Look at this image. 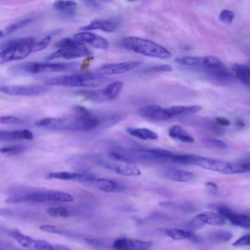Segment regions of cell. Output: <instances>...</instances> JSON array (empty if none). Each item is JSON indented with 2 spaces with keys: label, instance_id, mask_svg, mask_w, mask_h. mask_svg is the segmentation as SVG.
I'll list each match as a JSON object with an SVG mask.
<instances>
[{
  "label": "cell",
  "instance_id": "43",
  "mask_svg": "<svg viewBox=\"0 0 250 250\" xmlns=\"http://www.w3.org/2000/svg\"><path fill=\"white\" fill-rule=\"evenodd\" d=\"M20 122V120L14 116H4L0 118V123L2 124H11L18 123Z\"/></svg>",
  "mask_w": 250,
  "mask_h": 250
},
{
  "label": "cell",
  "instance_id": "21",
  "mask_svg": "<svg viewBox=\"0 0 250 250\" xmlns=\"http://www.w3.org/2000/svg\"><path fill=\"white\" fill-rule=\"evenodd\" d=\"M170 118L181 115H188L195 113L202 109L199 105H173L166 108Z\"/></svg>",
  "mask_w": 250,
  "mask_h": 250
},
{
  "label": "cell",
  "instance_id": "25",
  "mask_svg": "<svg viewBox=\"0 0 250 250\" xmlns=\"http://www.w3.org/2000/svg\"><path fill=\"white\" fill-rule=\"evenodd\" d=\"M232 70L236 77L243 83L250 86V67L239 63H234Z\"/></svg>",
  "mask_w": 250,
  "mask_h": 250
},
{
  "label": "cell",
  "instance_id": "14",
  "mask_svg": "<svg viewBox=\"0 0 250 250\" xmlns=\"http://www.w3.org/2000/svg\"><path fill=\"white\" fill-rule=\"evenodd\" d=\"M138 114L143 117L158 121L171 118L166 108L155 104L148 105L140 109Z\"/></svg>",
  "mask_w": 250,
  "mask_h": 250
},
{
  "label": "cell",
  "instance_id": "18",
  "mask_svg": "<svg viewBox=\"0 0 250 250\" xmlns=\"http://www.w3.org/2000/svg\"><path fill=\"white\" fill-rule=\"evenodd\" d=\"M34 136L32 132L28 129L16 130H0V141L30 140Z\"/></svg>",
  "mask_w": 250,
  "mask_h": 250
},
{
  "label": "cell",
  "instance_id": "6",
  "mask_svg": "<svg viewBox=\"0 0 250 250\" xmlns=\"http://www.w3.org/2000/svg\"><path fill=\"white\" fill-rule=\"evenodd\" d=\"M78 65V63L76 62H28L15 66L11 70L18 72L37 74L44 72L63 71L75 68Z\"/></svg>",
  "mask_w": 250,
  "mask_h": 250
},
{
  "label": "cell",
  "instance_id": "41",
  "mask_svg": "<svg viewBox=\"0 0 250 250\" xmlns=\"http://www.w3.org/2000/svg\"><path fill=\"white\" fill-rule=\"evenodd\" d=\"M232 245L235 247L250 246V233L241 236L237 239Z\"/></svg>",
  "mask_w": 250,
  "mask_h": 250
},
{
  "label": "cell",
  "instance_id": "29",
  "mask_svg": "<svg viewBox=\"0 0 250 250\" xmlns=\"http://www.w3.org/2000/svg\"><path fill=\"white\" fill-rule=\"evenodd\" d=\"M208 239L215 243L226 242L232 237V233L227 230L218 229L209 232L207 235Z\"/></svg>",
  "mask_w": 250,
  "mask_h": 250
},
{
  "label": "cell",
  "instance_id": "32",
  "mask_svg": "<svg viewBox=\"0 0 250 250\" xmlns=\"http://www.w3.org/2000/svg\"><path fill=\"white\" fill-rule=\"evenodd\" d=\"M26 149L25 146L21 145L4 146L0 148L1 153L8 156H15L22 153Z\"/></svg>",
  "mask_w": 250,
  "mask_h": 250
},
{
  "label": "cell",
  "instance_id": "8",
  "mask_svg": "<svg viewBox=\"0 0 250 250\" xmlns=\"http://www.w3.org/2000/svg\"><path fill=\"white\" fill-rule=\"evenodd\" d=\"M92 160L101 167L111 170L119 174L126 176H137L141 174L140 169L132 161L112 160L113 162H111L97 156H94Z\"/></svg>",
  "mask_w": 250,
  "mask_h": 250
},
{
  "label": "cell",
  "instance_id": "35",
  "mask_svg": "<svg viewBox=\"0 0 250 250\" xmlns=\"http://www.w3.org/2000/svg\"><path fill=\"white\" fill-rule=\"evenodd\" d=\"M40 229L43 231L53 234L66 235L68 233L67 230L54 225H43L41 226Z\"/></svg>",
  "mask_w": 250,
  "mask_h": 250
},
{
  "label": "cell",
  "instance_id": "46",
  "mask_svg": "<svg viewBox=\"0 0 250 250\" xmlns=\"http://www.w3.org/2000/svg\"><path fill=\"white\" fill-rule=\"evenodd\" d=\"M215 121L217 124L222 126H228L230 124L229 119L224 117H216Z\"/></svg>",
  "mask_w": 250,
  "mask_h": 250
},
{
  "label": "cell",
  "instance_id": "7",
  "mask_svg": "<svg viewBox=\"0 0 250 250\" xmlns=\"http://www.w3.org/2000/svg\"><path fill=\"white\" fill-rule=\"evenodd\" d=\"M79 183L87 187L105 192H120L125 189V186L120 182L104 178H96L86 173H83Z\"/></svg>",
  "mask_w": 250,
  "mask_h": 250
},
{
  "label": "cell",
  "instance_id": "37",
  "mask_svg": "<svg viewBox=\"0 0 250 250\" xmlns=\"http://www.w3.org/2000/svg\"><path fill=\"white\" fill-rule=\"evenodd\" d=\"M203 143L212 147L226 149L228 147L227 144L223 141L214 138H205L203 141Z\"/></svg>",
  "mask_w": 250,
  "mask_h": 250
},
{
  "label": "cell",
  "instance_id": "30",
  "mask_svg": "<svg viewBox=\"0 0 250 250\" xmlns=\"http://www.w3.org/2000/svg\"><path fill=\"white\" fill-rule=\"evenodd\" d=\"M160 206L168 209L178 210L185 213L193 212L195 210V208L192 205L185 203L181 204H177L172 202L163 201L159 203Z\"/></svg>",
  "mask_w": 250,
  "mask_h": 250
},
{
  "label": "cell",
  "instance_id": "45",
  "mask_svg": "<svg viewBox=\"0 0 250 250\" xmlns=\"http://www.w3.org/2000/svg\"><path fill=\"white\" fill-rule=\"evenodd\" d=\"M84 241L89 245L97 248H103L104 247V243L94 238H85Z\"/></svg>",
  "mask_w": 250,
  "mask_h": 250
},
{
  "label": "cell",
  "instance_id": "11",
  "mask_svg": "<svg viewBox=\"0 0 250 250\" xmlns=\"http://www.w3.org/2000/svg\"><path fill=\"white\" fill-rule=\"evenodd\" d=\"M202 168L225 174H233L232 163L194 155L193 164Z\"/></svg>",
  "mask_w": 250,
  "mask_h": 250
},
{
  "label": "cell",
  "instance_id": "13",
  "mask_svg": "<svg viewBox=\"0 0 250 250\" xmlns=\"http://www.w3.org/2000/svg\"><path fill=\"white\" fill-rule=\"evenodd\" d=\"M151 246L150 241L123 237L115 240L112 248L114 250H148Z\"/></svg>",
  "mask_w": 250,
  "mask_h": 250
},
{
  "label": "cell",
  "instance_id": "44",
  "mask_svg": "<svg viewBox=\"0 0 250 250\" xmlns=\"http://www.w3.org/2000/svg\"><path fill=\"white\" fill-rule=\"evenodd\" d=\"M150 71L153 72H170L172 70V67L168 64H161L151 67Z\"/></svg>",
  "mask_w": 250,
  "mask_h": 250
},
{
  "label": "cell",
  "instance_id": "49",
  "mask_svg": "<svg viewBox=\"0 0 250 250\" xmlns=\"http://www.w3.org/2000/svg\"><path fill=\"white\" fill-rule=\"evenodd\" d=\"M236 125L240 128H242L245 126L244 123L240 120H237L236 121Z\"/></svg>",
  "mask_w": 250,
  "mask_h": 250
},
{
  "label": "cell",
  "instance_id": "16",
  "mask_svg": "<svg viewBox=\"0 0 250 250\" xmlns=\"http://www.w3.org/2000/svg\"><path fill=\"white\" fill-rule=\"evenodd\" d=\"M119 24L118 19L103 20L95 19L87 25L81 27L80 30L89 31L93 30H101L106 32H112L117 27Z\"/></svg>",
  "mask_w": 250,
  "mask_h": 250
},
{
  "label": "cell",
  "instance_id": "31",
  "mask_svg": "<svg viewBox=\"0 0 250 250\" xmlns=\"http://www.w3.org/2000/svg\"><path fill=\"white\" fill-rule=\"evenodd\" d=\"M33 19L27 18L17 21L8 25L4 30H2L4 36L9 35L20 28L30 23Z\"/></svg>",
  "mask_w": 250,
  "mask_h": 250
},
{
  "label": "cell",
  "instance_id": "24",
  "mask_svg": "<svg viewBox=\"0 0 250 250\" xmlns=\"http://www.w3.org/2000/svg\"><path fill=\"white\" fill-rule=\"evenodd\" d=\"M126 131L131 135L142 140H156L158 134L154 131L145 127L126 128Z\"/></svg>",
  "mask_w": 250,
  "mask_h": 250
},
{
  "label": "cell",
  "instance_id": "5",
  "mask_svg": "<svg viewBox=\"0 0 250 250\" xmlns=\"http://www.w3.org/2000/svg\"><path fill=\"white\" fill-rule=\"evenodd\" d=\"M55 46L59 49L46 57L47 60L55 59H72L90 54L89 50L83 43L67 38L58 41Z\"/></svg>",
  "mask_w": 250,
  "mask_h": 250
},
{
  "label": "cell",
  "instance_id": "42",
  "mask_svg": "<svg viewBox=\"0 0 250 250\" xmlns=\"http://www.w3.org/2000/svg\"><path fill=\"white\" fill-rule=\"evenodd\" d=\"M74 112L75 115L81 117L88 116L92 113V112L86 108L80 105H76L74 107Z\"/></svg>",
  "mask_w": 250,
  "mask_h": 250
},
{
  "label": "cell",
  "instance_id": "34",
  "mask_svg": "<svg viewBox=\"0 0 250 250\" xmlns=\"http://www.w3.org/2000/svg\"><path fill=\"white\" fill-rule=\"evenodd\" d=\"M48 215L52 217H66L69 215L68 210L64 207H51L46 210Z\"/></svg>",
  "mask_w": 250,
  "mask_h": 250
},
{
  "label": "cell",
  "instance_id": "27",
  "mask_svg": "<svg viewBox=\"0 0 250 250\" xmlns=\"http://www.w3.org/2000/svg\"><path fill=\"white\" fill-rule=\"evenodd\" d=\"M83 173L76 172L61 171L53 172L48 173L46 175L47 179H59L66 181H73L79 182L82 178Z\"/></svg>",
  "mask_w": 250,
  "mask_h": 250
},
{
  "label": "cell",
  "instance_id": "47",
  "mask_svg": "<svg viewBox=\"0 0 250 250\" xmlns=\"http://www.w3.org/2000/svg\"><path fill=\"white\" fill-rule=\"evenodd\" d=\"M86 6L92 8H99L100 7V4L95 1L85 0L83 1Z\"/></svg>",
  "mask_w": 250,
  "mask_h": 250
},
{
  "label": "cell",
  "instance_id": "36",
  "mask_svg": "<svg viewBox=\"0 0 250 250\" xmlns=\"http://www.w3.org/2000/svg\"><path fill=\"white\" fill-rule=\"evenodd\" d=\"M51 36H47L42 40L34 42L32 45V52H38L44 49L49 44Z\"/></svg>",
  "mask_w": 250,
  "mask_h": 250
},
{
  "label": "cell",
  "instance_id": "26",
  "mask_svg": "<svg viewBox=\"0 0 250 250\" xmlns=\"http://www.w3.org/2000/svg\"><path fill=\"white\" fill-rule=\"evenodd\" d=\"M76 5V2L73 0H58L53 4L55 9L68 16L75 15Z\"/></svg>",
  "mask_w": 250,
  "mask_h": 250
},
{
  "label": "cell",
  "instance_id": "23",
  "mask_svg": "<svg viewBox=\"0 0 250 250\" xmlns=\"http://www.w3.org/2000/svg\"><path fill=\"white\" fill-rule=\"evenodd\" d=\"M229 216L227 219L233 225L242 228H250V211L237 213L232 210Z\"/></svg>",
  "mask_w": 250,
  "mask_h": 250
},
{
  "label": "cell",
  "instance_id": "28",
  "mask_svg": "<svg viewBox=\"0 0 250 250\" xmlns=\"http://www.w3.org/2000/svg\"><path fill=\"white\" fill-rule=\"evenodd\" d=\"M203 222L206 224L213 226H222L225 224L224 218L218 213L206 211L199 213Z\"/></svg>",
  "mask_w": 250,
  "mask_h": 250
},
{
  "label": "cell",
  "instance_id": "4",
  "mask_svg": "<svg viewBox=\"0 0 250 250\" xmlns=\"http://www.w3.org/2000/svg\"><path fill=\"white\" fill-rule=\"evenodd\" d=\"M122 44L127 49L148 57L165 59L172 55L168 50L162 45L139 37L125 38L122 40Z\"/></svg>",
  "mask_w": 250,
  "mask_h": 250
},
{
  "label": "cell",
  "instance_id": "12",
  "mask_svg": "<svg viewBox=\"0 0 250 250\" xmlns=\"http://www.w3.org/2000/svg\"><path fill=\"white\" fill-rule=\"evenodd\" d=\"M140 61L106 64L100 67L95 72L102 76L120 74L137 68L143 64Z\"/></svg>",
  "mask_w": 250,
  "mask_h": 250
},
{
  "label": "cell",
  "instance_id": "39",
  "mask_svg": "<svg viewBox=\"0 0 250 250\" xmlns=\"http://www.w3.org/2000/svg\"><path fill=\"white\" fill-rule=\"evenodd\" d=\"M33 250H55L54 246L43 240H35Z\"/></svg>",
  "mask_w": 250,
  "mask_h": 250
},
{
  "label": "cell",
  "instance_id": "38",
  "mask_svg": "<svg viewBox=\"0 0 250 250\" xmlns=\"http://www.w3.org/2000/svg\"><path fill=\"white\" fill-rule=\"evenodd\" d=\"M233 173L250 171V162L232 163Z\"/></svg>",
  "mask_w": 250,
  "mask_h": 250
},
{
  "label": "cell",
  "instance_id": "22",
  "mask_svg": "<svg viewBox=\"0 0 250 250\" xmlns=\"http://www.w3.org/2000/svg\"><path fill=\"white\" fill-rule=\"evenodd\" d=\"M168 134L170 137L185 143H192L194 142V138L179 125L171 126L168 129Z\"/></svg>",
  "mask_w": 250,
  "mask_h": 250
},
{
  "label": "cell",
  "instance_id": "19",
  "mask_svg": "<svg viewBox=\"0 0 250 250\" xmlns=\"http://www.w3.org/2000/svg\"><path fill=\"white\" fill-rule=\"evenodd\" d=\"M161 174L167 179L181 182L191 181L194 177V174L191 172L173 168L165 169Z\"/></svg>",
  "mask_w": 250,
  "mask_h": 250
},
{
  "label": "cell",
  "instance_id": "10",
  "mask_svg": "<svg viewBox=\"0 0 250 250\" xmlns=\"http://www.w3.org/2000/svg\"><path fill=\"white\" fill-rule=\"evenodd\" d=\"M1 92L10 96H31L42 95L49 91V86L41 84L3 85L0 86Z\"/></svg>",
  "mask_w": 250,
  "mask_h": 250
},
{
  "label": "cell",
  "instance_id": "20",
  "mask_svg": "<svg viewBox=\"0 0 250 250\" xmlns=\"http://www.w3.org/2000/svg\"><path fill=\"white\" fill-rule=\"evenodd\" d=\"M6 233L7 235L14 239L24 248L30 250L33 249L36 239L23 234L17 229H7Z\"/></svg>",
  "mask_w": 250,
  "mask_h": 250
},
{
  "label": "cell",
  "instance_id": "2",
  "mask_svg": "<svg viewBox=\"0 0 250 250\" xmlns=\"http://www.w3.org/2000/svg\"><path fill=\"white\" fill-rule=\"evenodd\" d=\"M105 81V78L96 72L56 76L46 80L44 84L65 87H96Z\"/></svg>",
  "mask_w": 250,
  "mask_h": 250
},
{
  "label": "cell",
  "instance_id": "17",
  "mask_svg": "<svg viewBox=\"0 0 250 250\" xmlns=\"http://www.w3.org/2000/svg\"><path fill=\"white\" fill-rule=\"evenodd\" d=\"M166 233L175 240L188 239L194 243H200L202 242V239L199 236L189 230L172 228L166 230Z\"/></svg>",
  "mask_w": 250,
  "mask_h": 250
},
{
  "label": "cell",
  "instance_id": "48",
  "mask_svg": "<svg viewBox=\"0 0 250 250\" xmlns=\"http://www.w3.org/2000/svg\"><path fill=\"white\" fill-rule=\"evenodd\" d=\"M206 186L207 187H208V188H212L215 189L218 188L217 185L211 182H208L206 184Z\"/></svg>",
  "mask_w": 250,
  "mask_h": 250
},
{
  "label": "cell",
  "instance_id": "33",
  "mask_svg": "<svg viewBox=\"0 0 250 250\" xmlns=\"http://www.w3.org/2000/svg\"><path fill=\"white\" fill-rule=\"evenodd\" d=\"M194 154H173L171 161L176 163L184 165H192Z\"/></svg>",
  "mask_w": 250,
  "mask_h": 250
},
{
  "label": "cell",
  "instance_id": "1",
  "mask_svg": "<svg viewBox=\"0 0 250 250\" xmlns=\"http://www.w3.org/2000/svg\"><path fill=\"white\" fill-rule=\"evenodd\" d=\"M36 126L57 130L87 131L100 128L99 114L87 117L74 116L65 118H45L36 121Z\"/></svg>",
  "mask_w": 250,
  "mask_h": 250
},
{
  "label": "cell",
  "instance_id": "9",
  "mask_svg": "<svg viewBox=\"0 0 250 250\" xmlns=\"http://www.w3.org/2000/svg\"><path fill=\"white\" fill-rule=\"evenodd\" d=\"M124 86L121 81H116L106 88L94 90H82L78 92L85 98L90 101L103 102L110 101L117 96Z\"/></svg>",
  "mask_w": 250,
  "mask_h": 250
},
{
  "label": "cell",
  "instance_id": "3",
  "mask_svg": "<svg viewBox=\"0 0 250 250\" xmlns=\"http://www.w3.org/2000/svg\"><path fill=\"white\" fill-rule=\"evenodd\" d=\"M34 39L30 37L9 40L1 44L0 63L22 60L32 52Z\"/></svg>",
  "mask_w": 250,
  "mask_h": 250
},
{
  "label": "cell",
  "instance_id": "40",
  "mask_svg": "<svg viewBox=\"0 0 250 250\" xmlns=\"http://www.w3.org/2000/svg\"><path fill=\"white\" fill-rule=\"evenodd\" d=\"M234 18V13L228 9L223 10L219 15V20L220 21L226 24L231 23Z\"/></svg>",
  "mask_w": 250,
  "mask_h": 250
},
{
  "label": "cell",
  "instance_id": "15",
  "mask_svg": "<svg viewBox=\"0 0 250 250\" xmlns=\"http://www.w3.org/2000/svg\"><path fill=\"white\" fill-rule=\"evenodd\" d=\"M74 38L82 43H87L97 48L106 49L109 46V42L105 38L91 32H80L75 34Z\"/></svg>",
  "mask_w": 250,
  "mask_h": 250
}]
</instances>
